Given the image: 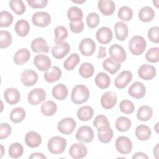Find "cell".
I'll use <instances>...</instances> for the list:
<instances>
[{
	"label": "cell",
	"instance_id": "cell-17",
	"mask_svg": "<svg viewBox=\"0 0 159 159\" xmlns=\"http://www.w3.org/2000/svg\"><path fill=\"white\" fill-rule=\"evenodd\" d=\"M156 73V68L153 65L149 64H143L138 70L139 76L146 81L154 78Z\"/></svg>",
	"mask_w": 159,
	"mask_h": 159
},
{
	"label": "cell",
	"instance_id": "cell-56",
	"mask_svg": "<svg viewBox=\"0 0 159 159\" xmlns=\"http://www.w3.org/2000/svg\"><path fill=\"white\" fill-rule=\"evenodd\" d=\"M29 158H39V159H46L47 157L45 155H43L42 153L40 152H35L32 153L29 157Z\"/></svg>",
	"mask_w": 159,
	"mask_h": 159
},
{
	"label": "cell",
	"instance_id": "cell-34",
	"mask_svg": "<svg viewBox=\"0 0 159 159\" xmlns=\"http://www.w3.org/2000/svg\"><path fill=\"white\" fill-rule=\"evenodd\" d=\"M153 116V109L148 106L143 105L140 106L137 112V117L139 120L147 121Z\"/></svg>",
	"mask_w": 159,
	"mask_h": 159
},
{
	"label": "cell",
	"instance_id": "cell-37",
	"mask_svg": "<svg viewBox=\"0 0 159 159\" xmlns=\"http://www.w3.org/2000/svg\"><path fill=\"white\" fill-rule=\"evenodd\" d=\"M25 111L20 107L14 108L9 114L10 120L14 123H20L25 117Z\"/></svg>",
	"mask_w": 159,
	"mask_h": 159
},
{
	"label": "cell",
	"instance_id": "cell-7",
	"mask_svg": "<svg viewBox=\"0 0 159 159\" xmlns=\"http://www.w3.org/2000/svg\"><path fill=\"white\" fill-rule=\"evenodd\" d=\"M32 22L34 25L43 28L50 24L51 22V16L47 12H37L32 15Z\"/></svg>",
	"mask_w": 159,
	"mask_h": 159
},
{
	"label": "cell",
	"instance_id": "cell-57",
	"mask_svg": "<svg viewBox=\"0 0 159 159\" xmlns=\"http://www.w3.org/2000/svg\"><path fill=\"white\" fill-rule=\"evenodd\" d=\"M132 159L134 158H146L148 159V157L143 152H136L135 153L133 156L132 157Z\"/></svg>",
	"mask_w": 159,
	"mask_h": 159
},
{
	"label": "cell",
	"instance_id": "cell-10",
	"mask_svg": "<svg viewBox=\"0 0 159 159\" xmlns=\"http://www.w3.org/2000/svg\"><path fill=\"white\" fill-rule=\"evenodd\" d=\"M109 53L111 58L117 62H123L127 58L126 52L122 46L119 44H114L109 48Z\"/></svg>",
	"mask_w": 159,
	"mask_h": 159
},
{
	"label": "cell",
	"instance_id": "cell-40",
	"mask_svg": "<svg viewBox=\"0 0 159 159\" xmlns=\"http://www.w3.org/2000/svg\"><path fill=\"white\" fill-rule=\"evenodd\" d=\"M54 33H55V43L57 45L62 43L63 40H65L68 35V32L66 27L62 25L57 26L54 29Z\"/></svg>",
	"mask_w": 159,
	"mask_h": 159
},
{
	"label": "cell",
	"instance_id": "cell-3",
	"mask_svg": "<svg viewBox=\"0 0 159 159\" xmlns=\"http://www.w3.org/2000/svg\"><path fill=\"white\" fill-rule=\"evenodd\" d=\"M147 43L145 39L140 35H135L131 38L129 43V49L134 55H140L145 51Z\"/></svg>",
	"mask_w": 159,
	"mask_h": 159
},
{
	"label": "cell",
	"instance_id": "cell-23",
	"mask_svg": "<svg viewBox=\"0 0 159 159\" xmlns=\"http://www.w3.org/2000/svg\"><path fill=\"white\" fill-rule=\"evenodd\" d=\"M31 49L35 53H48L49 47L45 40L42 37H38L32 40Z\"/></svg>",
	"mask_w": 159,
	"mask_h": 159
},
{
	"label": "cell",
	"instance_id": "cell-8",
	"mask_svg": "<svg viewBox=\"0 0 159 159\" xmlns=\"http://www.w3.org/2000/svg\"><path fill=\"white\" fill-rule=\"evenodd\" d=\"M78 47L83 55L89 57L94 53L96 48V45L92 39L85 38L80 42Z\"/></svg>",
	"mask_w": 159,
	"mask_h": 159
},
{
	"label": "cell",
	"instance_id": "cell-26",
	"mask_svg": "<svg viewBox=\"0 0 159 159\" xmlns=\"http://www.w3.org/2000/svg\"><path fill=\"white\" fill-rule=\"evenodd\" d=\"M115 35L117 40L124 41L128 36L129 30L128 27L123 22H117L114 25Z\"/></svg>",
	"mask_w": 159,
	"mask_h": 159
},
{
	"label": "cell",
	"instance_id": "cell-58",
	"mask_svg": "<svg viewBox=\"0 0 159 159\" xmlns=\"http://www.w3.org/2000/svg\"><path fill=\"white\" fill-rule=\"evenodd\" d=\"M106 56V48L102 46H100L99 48V52H98V58H103Z\"/></svg>",
	"mask_w": 159,
	"mask_h": 159
},
{
	"label": "cell",
	"instance_id": "cell-51",
	"mask_svg": "<svg viewBox=\"0 0 159 159\" xmlns=\"http://www.w3.org/2000/svg\"><path fill=\"white\" fill-rule=\"evenodd\" d=\"M99 22L100 18L98 14H97L96 12H93L88 14V15L87 16L86 23L89 28H96L99 25Z\"/></svg>",
	"mask_w": 159,
	"mask_h": 159
},
{
	"label": "cell",
	"instance_id": "cell-11",
	"mask_svg": "<svg viewBox=\"0 0 159 159\" xmlns=\"http://www.w3.org/2000/svg\"><path fill=\"white\" fill-rule=\"evenodd\" d=\"M20 80L24 86L30 87L37 83L38 80V75L35 71L27 69L22 71L20 75Z\"/></svg>",
	"mask_w": 159,
	"mask_h": 159
},
{
	"label": "cell",
	"instance_id": "cell-44",
	"mask_svg": "<svg viewBox=\"0 0 159 159\" xmlns=\"http://www.w3.org/2000/svg\"><path fill=\"white\" fill-rule=\"evenodd\" d=\"M9 4L10 9L17 15H22L25 11V6L21 0H11Z\"/></svg>",
	"mask_w": 159,
	"mask_h": 159
},
{
	"label": "cell",
	"instance_id": "cell-62",
	"mask_svg": "<svg viewBox=\"0 0 159 159\" xmlns=\"http://www.w3.org/2000/svg\"><path fill=\"white\" fill-rule=\"evenodd\" d=\"M153 4H155V6H156V7H158V1H153Z\"/></svg>",
	"mask_w": 159,
	"mask_h": 159
},
{
	"label": "cell",
	"instance_id": "cell-50",
	"mask_svg": "<svg viewBox=\"0 0 159 159\" xmlns=\"http://www.w3.org/2000/svg\"><path fill=\"white\" fill-rule=\"evenodd\" d=\"M113 130L111 127L106 130L102 132H98V137L99 140L104 143H107L111 142L113 138Z\"/></svg>",
	"mask_w": 159,
	"mask_h": 159
},
{
	"label": "cell",
	"instance_id": "cell-41",
	"mask_svg": "<svg viewBox=\"0 0 159 159\" xmlns=\"http://www.w3.org/2000/svg\"><path fill=\"white\" fill-rule=\"evenodd\" d=\"M131 121L126 117H118L115 122V126L116 129L120 132L127 131L131 127Z\"/></svg>",
	"mask_w": 159,
	"mask_h": 159
},
{
	"label": "cell",
	"instance_id": "cell-28",
	"mask_svg": "<svg viewBox=\"0 0 159 159\" xmlns=\"http://www.w3.org/2000/svg\"><path fill=\"white\" fill-rule=\"evenodd\" d=\"M52 95L57 100H64L68 96V90L67 87L62 84L60 83L55 85L52 89Z\"/></svg>",
	"mask_w": 159,
	"mask_h": 159
},
{
	"label": "cell",
	"instance_id": "cell-6",
	"mask_svg": "<svg viewBox=\"0 0 159 159\" xmlns=\"http://www.w3.org/2000/svg\"><path fill=\"white\" fill-rule=\"evenodd\" d=\"M75 137L76 139L79 142L90 143L94 139V132L91 127L83 125L78 129Z\"/></svg>",
	"mask_w": 159,
	"mask_h": 159
},
{
	"label": "cell",
	"instance_id": "cell-21",
	"mask_svg": "<svg viewBox=\"0 0 159 159\" xmlns=\"http://www.w3.org/2000/svg\"><path fill=\"white\" fill-rule=\"evenodd\" d=\"M4 98L6 102L11 105H14L19 102L20 99V93L17 89L9 88L4 92Z\"/></svg>",
	"mask_w": 159,
	"mask_h": 159
},
{
	"label": "cell",
	"instance_id": "cell-39",
	"mask_svg": "<svg viewBox=\"0 0 159 159\" xmlns=\"http://www.w3.org/2000/svg\"><path fill=\"white\" fill-rule=\"evenodd\" d=\"M80 61V58L77 53H71L63 62V67L67 71H71L74 70Z\"/></svg>",
	"mask_w": 159,
	"mask_h": 159
},
{
	"label": "cell",
	"instance_id": "cell-12",
	"mask_svg": "<svg viewBox=\"0 0 159 159\" xmlns=\"http://www.w3.org/2000/svg\"><path fill=\"white\" fill-rule=\"evenodd\" d=\"M128 93L131 97L140 99L145 96L146 88L142 83L135 81L129 88Z\"/></svg>",
	"mask_w": 159,
	"mask_h": 159
},
{
	"label": "cell",
	"instance_id": "cell-53",
	"mask_svg": "<svg viewBox=\"0 0 159 159\" xmlns=\"http://www.w3.org/2000/svg\"><path fill=\"white\" fill-rule=\"evenodd\" d=\"M11 133V127L7 123H1L0 125V139H6Z\"/></svg>",
	"mask_w": 159,
	"mask_h": 159
},
{
	"label": "cell",
	"instance_id": "cell-61",
	"mask_svg": "<svg viewBox=\"0 0 159 159\" xmlns=\"http://www.w3.org/2000/svg\"><path fill=\"white\" fill-rule=\"evenodd\" d=\"M73 2H75V3H78V4H82L83 2H85L86 1L85 0H83V1H72Z\"/></svg>",
	"mask_w": 159,
	"mask_h": 159
},
{
	"label": "cell",
	"instance_id": "cell-42",
	"mask_svg": "<svg viewBox=\"0 0 159 159\" xmlns=\"http://www.w3.org/2000/svg\"><path fill=\"white\" fill-rule=\"evenodd\" d=\"M94 72L93 65L88 62L83 63L79 68V73L81 77L84 78H89L91 77Z\"/></svg>",
	"mask_w": 159,
	"mask_h": 159
},
{
	"label": "cell",
	"instance_id": "cell-18",
	"mask_svg": "<svg viewBox=\"0 0 159 159\" xmlns=\"http://www.w3.org/2000/svg\"><path fill=\"white\" fill-rule=\"evenodd\" d=\"M112 32L109 27H102L99 29L96 33L97 40L102 44H107L112 39Z\"/></svg>",
	"mask_w": 159,
	"mask_h": 159
},
{
	"label": "cell",
	"instance_id": "cell-29",
	"mask_svg": "<svg viewBox=\"0 0 159 159\" xmlns=\"http://www.w3.org/2000/svg\"><path fill=\"white\" fill-rule=\"evenodd\" d=\"M77 117L81 121H88L94 115L93 109L89 106H84L78 109L76 112Z\"/></svg>",
	"mask_w": 159,
	"mask_h": 159
},
{
	"label": "cell",
	"instance_id": "cell-16",
	"mask_svg": "<svg viewBox=\"0 0 159 159\" xmlns=\"http://www.w3.org/2000/svg\"><path fill=\"white\" fill-rule=\"evenodd\" d=\"M132 73L128 70L122 71L114 80V84L118 89H123L132 80Z\"/></svg>",
	"mask_w": 159,
	"mask_h": 159
},
{
	"label": "cell",
	"instance_id": "cell-43",
	"mask_svg": "<svg viewBox=\"0 0 159 159\" xmlns=\"http://www.w3.org/2000/svg\"><path fill=\"white\" fill-rule=\"evenodd\" d=\"M23 152L24 147L20 143H13L9 147L8 153L11 158H18L22 155Z\"/></svg>",
	"mask_w": 159,
	"mask_h": 159
},
{
	"label": "cell",
	"instance_id": "cell-5",
	"mask_svg": "<svg viewBox=\"0 0 159 159\" xmlns=\"http://www.w3.org/2000/svg\"><path fill=\"white\" fill-rule=\"evenodd\" d=\"M76 126V122L75 119L71 117H65L58 122L57 129L64 135H70L73 133Z\"/></svg>",
	"mask_w": 159,
	"mask_h": 159
},
{
	"label": "cell",
	"instance_id": "cell-31",
	"mask_svg": "<svg viewBox=\"0 0 159 159\" xmlns=\"http://www.w3.org/2000/svg\"><path fill=\"white\" fill-rule=\"evenodd\" d=\"M135 136L139 140H147L150 139L152 135V131L150 128L146 125H138L135 131Z\"/></svg>",
	"mask_w": 159,
	"mask_h": 159
},
{
	"label": "cell",
	"instance_id": "cell-48",
	"mask_svg": "<svg viewBox=\"0 0 159 159\" xmlns=\"http://www.w3.org/2000/svg\"><path fill=\"white\" fill-rule=\"evenodd\" d=\"M119 109L124 114H130L134 112L135 110V106L131 101L124 99L120 102Z\"/></svg>",
	"mask_w": 159,
	"mask_h": 159
},
{
	"label": "cell",
	"instance_id": "cell-22",
	"mask_svg": "<svg viewBox=\"0 0 159 159\" xmlns=\"http://www.w3.org/2000/svg\"><path fill=\"white\" fill-rule=\"evenodd\" d=\"M25 142L29 147L36 148L40 145L42 137L39 133L35 131H30L25 136Z\"/></svg>",
	"mask_w": 159,
	"mask_h": 159
},
{
	"label": "cell",
	"instance_id": "cell-47",
	"mask_svg": "<svg viewBox=\"0 0 159 159\" xmlns=\"http://www.w3.org/2000/svg\"><path fill=\"white\" fill-rule=\"evenodd\" d=\"M12 37L11 34L6 30L0 31V48H6L10 46L12 43Z\"/></svg>",
	"mask_w": 159,
	"mask_h": 159
},
{
	"label": "cell",
	"instance_id": "cell-9",
	"mask_svg": "<svg viewBox=\"0 0 159 159\" xmlns=\"http://www.w3.org/2000/svg\"><path fill=\"white\" fill-rule=\"evenodd\" d=\"M46 98V93L42 88H34L28 94L27 99L30 104L36 106L43 102Z\"/></svg>",
	"mask_w": 159,
	"mask_h": 159
},
{
	"label": "cell",
	"instance_id": "cell-14",
	"mask_svg": "<svg viewBox=\"0 0 159 159\" xmlns=\"http://www.w3.org/2000/svg\"><path fill=\"white\" fill-rule=\"evenodd\" d=\"M34 64L42 71H47L51 67L52 61L50 58L44 54H38L34 58Z\"/></svg>",
	"mask_w": 159,
	"mask_h": 159
},
{
	"label": "cell",
	"instance_id": "cell-19",
	"mask_svg": "<svg viewBox=\"0 0 159 159\" xmlns=\"http://www.w3.org/2000/svg\"><path fill=\"white\" fill-rule=\"evenodd\" d=\"M70 46L67 42L55 45L52 48V54L53 57L57 59H61L64 58L70 52Z\"/></svg>",
	"mask_w": 159,
	"mask_h": 159
},
{
	"label": "cell",
	"instance_id": "cell-46",
	"mask_svg": "<svg viewBox=\"0 0 159 159\" xmlns=\"http://www.w3.org/2000/svg\"><path fill=\"white\" fill-rule=\"evenodd\" d=\"M13 22V16L6 11H2L0 12V27H9Z\"/></svg>",
	"mask_w": 159,
	"mask_h": 159
},
{
	"label": "cell",
	"instance_id": "cell-15",
	"mask_svg": "<svg viewBox=\"0 0 159 159\" xmlns=\"http://www.w3.org/2000/svg\"><path fill=\"white\" fill-rule=\"evenodd\" d=\"M69 153L73 158H83L87 155L88 149L82 143H75L71 145L69 150Z\"/></svg>",
	"mask_w": 159,
	"mask_h": 159
},
{
	"label": "cell",
	"instance_id": "cell-59",
	"mask_svg": "<svg viewBox=\"0 0 159 159\" xmlns=\"http://www.w3.org/2000/svg\"><path fill=\"white\" fill-rule=\"evenodd\" d=\"M158 155V144H157L153 148V156L157 158Z\"/></svg>",
	"mask_w": 159,
	"mask_h": 159
},
{
	"label": "cell",
	"instance_id": "cell-24",
	"mask_svg": "<svg viewBox=\"0 0 159 159\" xmlns=\"http://www.w3.org/2000/svg\"><path fill=\"white\" fill-rule=\"evenodd\" d=\"M62 76V72L61 69L57 66H53L51 67V68L45 72L43 74V77L45 81L48 83H54L58 80L60 79V78Z\"/></svg>",
	"mask_w": 159,
	"mask_h": 159
},
{
	"label": "cell",
	"instance_id": "cell-32",
	"mask_svg": "<svg viewBox=\"0 0 159 159\" xmlns=\"http://www.w3.org/2000/svg\"><path fill=\"white\" fill-rule=\"evenodd\" d=\"M155 12L153 9L149 6H145L140 9L139 12L138 17L140 20L144 22H148L155 17Z\"/></svg>",
	"mask_w": 159,
	"mask_h": 159
},
{
	"label": "cell",
	"instance_id": "cell-20",
	"mask_svg": "<svg viewBox=\"0 0 159 159\" xmlns=\"http://www.w3.org/2000/svg\"><path fill=\"white\" fill-rule=\"evenodd\" d=\"M98 7L101 12L106 16H111L115 11L116 5L111 0H101L98 2Z\"/></svg>",
	"mask_w": 159,
	"mask_h": 159
},
{
	"label": "cell",
	"instance_id": "cell-38",
	"mask_svg": "<svg viewBox=\"0 0 159 159\" xmlns=\"http://www.w3.org/2000/svg\"><path fill=\"white\" fill-rule=\"evenodd\" d=\"M40 109L44 116H52L56 113L57 106L56 103L52 101H47L42 104Z\"/></svg>",
	"mask_w": 159,
	"mask_h": 159
},
{
	"label": "cell",
	"instance_id": "cell-52",
	"mask_svg": "<svg viewBox=\"0 0 159 159\" xmlns=\"http://www.w3.org/2000/svg\"><path fill=\"white\" fill-rule=\"evenodd\" d=\"M147 35L152 42L158 43L159 42V27L158 26H154L150 28L148 30Z\"/></svg>",
	"mask_w": 159,
	"mask_h": 159
},
{
	"label": "cell",
	"instance_id": "cell-45",
	"mask_svg": "<svg viewBox=\"0 0 159 159\" xmlns=\"http://www.w3.org/2000/svg\"><path fill=\"white\" fill-rule=\"evenodd\" d=\"M134 13L130 7L127 6L121 7L117 12L118 17L124 21H129L132 19Z\"/></svg>",
	"mask_w": 159,
	"mask_h": 159
},
{
	"label": "cell",
	"instance_id": "cell-25",
	"mask_svg": "<svg viewBox=\"0 0 159 159\" xmlns=\"http://www.w3.org/2000/svg\"><path fill=\"white\" fill-rule=\"evenodd\" d=\"M30 57V51L25 48L17 50L14 55V62L18 65H22L27 63Z\"/></svg>",
	"mask_w": 159,
	"mask_h": 159
},
{
	"label": "cell",
	"instance_id": "cell-30",
	"mask_svg": "<svg viewBox=\"0 0 159 159\" xmlns=\"http://www.w3.org/2000/svg\"><path fill=\"white\" fill-rule=\"evenodd\" d=\"M103 68L111 75L116 74L121 67V64L111 58H107L102 62Z\"/></svg>",
	"mask_w": 159,
	"mask_h": 159
},
{
	"label": "cell",
	"instance_id": "cell-1",
	"mask_svg": "<svg viewBox=\"0 0 159 159\" xmlns=\"http://www.w3.org/2000/svg\"><path fill=\"white\" fill-rule=\"evenodd\" d=\"M89 98V89L83 84H77L73 87L71 99L76 104H81L86 102Z\"/></svg>",
	"mask_w": 159,
	"mask_h": 159
},
{
	"label": "cell",
	"instance_id": "cell-60",
	"mask_svg": "<svg viewBox=\"0 0 159 159\" xmlns=\"http://www.w3.org/2000/svg\"><path fill=\"white\" fill-rule=\"evenodd\" d=\"M1 153L0 157L1 158V157L3 156V155H4V147H3V145H1Z\"/></svg>",
	"mask_w": 159,
	"mask_h": 159
},
{
	"label": "cell",
	"instance_id": "cell-54",
	"mask_svg": "<svg viewBox=\"0 0 159 159\" xmlns=\"http://www.w3.org/2000/svg\"><path fill=\"white\" fill-rule=\"evenodd\" d=\"M28 4L32 8H43L48 4L47 0H27Z\"/></svg>",
	"mask_w": 159,
	"mask_h": 159
},
{
	"label": "cell",
	"instance_id": "cell-33",
	"mask_svg": "<svg viewBox=\"0 0 159 159\" xmlns=\"http://www.w3.org/2000/svg\"><path fill=\"white\" fill-rule=\"evenodd\" d=\"M14 29L16 34L19 36L25 37L29 32L30 25L27 20L24 19H20L17 21L16 23Z\"/></svg>",
	"mask_w": 159,
	"mask_h": 159
},
{
	"label": "cell",
	"instance_id": "cell-27",
	"mask_svg": "<svg viewBox=\"0 0 159 159\" xmlns=\"http://www.w3.org/2000/svg\"><path fill=\"white\" fill-rule=\"evenodd\" d=\"M93 125L98 132H102L110 128V123L107 117L102 114L98 115L93 120Z\"/></svg>",
	"mask_w": 159,
	"mask_h": 159
},
{
	"label": "cell",
	"instance_id": "cell-2",
	"mask_svg": "<svg viewBox=\"0 0 159 159\" xmlns=\"http://www.w3.org/2000/svg\"><path fill=\"white\" fill-rule=\"evenodd\" d=\"M66 145L67 142L65 139L60 136H54L48 141L47 147L50 153L58 155L65 151Z\"/></svg>",
	"mask_w": 159,
	"mask_h": 159
},
{
	"label": "cell",
	"instance_id": "cell-55",
	"mask_svg": "<svg viewBox=\"0 0 159 159\" xmlns=\"http://www.w3.org/2000/svg\"><path fill=\"white\" fill-rule=\"evenodd\" d=\"M70 28L72 32L78 34L81 32L84 29V23L82 20L77 22H70Z\"/></svg>",
	"mask_w": 159,
	"mask_h": 159
},
{
	"label": "cell",
	"instance_id": "cell-49",
	"mask_svg": "<svg viewBox=\"0 0 159 159\" xmlns=\"http://www.w3.org/2000/svg\"><path fill=\"white\" fill-rule=\"evenodd\" d=\"M145 59L151 63H157L159 60V48L158 47L150 48L145 54Z\"/></svg>",
	"mask_w": 159,
	"mask_h": 159
},
{
	"label": "cell",
	"instance_id": "cell-36",
	"mask_svg": "<svg viewBox=\"0 0 159 159\" xmlns=\"http://www.w3.org/2000/svg\"><path fill=\"white\" fill-rule=\"evenodd\" d=\"M94 81L98 88L104 89L108 88L110 85L111 78L107 74L104 72H100L96 76Z\"/></svg>",
	"mask_w": 159,
	"mask_h": 159
},
{
	"label": "cell",
	"instance_id": "cell-4",
	"mask_svg": "<svg viewBox=\"0 0 159 159\" xmlns=\"http://www.w3.org/2000/svg\"><path fill=\"white\" fill-rule=\"evenodd\" d=\"M115 146L117 151L123 155L129 154L132 150V142L126 136H119L117 137L115 142Z\"/></svg>",
	"mask_w": 159,
	"mask_h": 159
},
{
	"label": "cell",
	"instance_id": "cell-13",
	"mask_svg": "<svg viewBox=\"0 0 159 159\" xmlns=\"http://www.w3.org/2000/svg\"><path fill=\"white\" fill-rule=\"evenodd\" d=\"M117 101L116 94L109 91L104 93L101 98V104L102 107L106 109H110L113 108Z\"/></svg>",
	"mask_w": 159,
	"mask_h": 159
},
{
	"label": "cell",
	"instance_id": "cell-63",
	"mask_svg": "<svg viewBox=\"0 0 159 159\" xmlns=\"http://www.w3.org/2000/svg\"><path fill=\"white\" fill-rule=\"evenodd\" d=\"M158 123L157 122V123L155 124V131H156L157 133L158 132V127H157V126H158Z\"/></svg>",
	"mask_w": 159,
	"mask_h": 159
},
{
	"label": "cell",
	"instance_id": "cell-35",
	"mask_svg": "<svg viewBox=\"0 0 159 159\" xmlns=\"http://www.w3.org/2000/svg\"><path fill=\"white\" fill-rule=\"evenodd\" d=\"M83 13L82 10L76 7L72 6L67 11V17L71 22H77L82 20Z\"/></svg>",
	"mask_w": 159,
	"mask_h": 159
}]
</instances>
